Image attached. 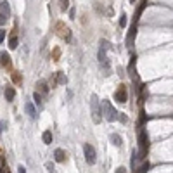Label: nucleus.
<instances>
[{
	"label": "nucleus",
	"instance_id": "1",
	"mask_svg": "<svg viewBox=\"0 0 173 173\" xmlns=\"http://www.w3.org/2000/svg\"><path fill=\"white\" fill-rule=\"evenodd\" d=\"M90 111H92V120L94 123H100L102 121V109H100V100L95 94L90 97Z\"/></svg>",
	"mask_w": 173,
	"mask_h": 173
},
{
	"label": "nucleus",
	"instance_id": "2",
	"mask_svg": "<svg viewBox=\"0 0 173 173\" xmlns=\"http://www.w3.org/2000/svg\"><path fill=\"white\" fill-rule=\"evenodd\" d=\"M100 109H102V114H104V118H106L108 121H114V120H118V111L112 108V104L109 102L108 99L102 100V104H100Z\"/></svg>",
	"mask_w": 173,
	"mask_h": 173
},
{
	"label": "nucleus",
	"instance_id": "3",
	"mask_svg": "<svg viewBox=\"0 0 173 173\" xmlns=\"http://www.w3.org/2000/svg\"><path fill=\"white\" fill-rule=\"evenodd\" d=\"M149 140H147V132L144 128H140V132H138V146H140V156L142 158H146L147 154V147H149Z\"/></svg>",
	"mask_w": 173,
	"mask_h": 173
},
{
	"label": "nucleus",
	"instance_id": "4",
	"mask_svg": "<svg viewBox=\"0 0 173 173\" xmlns=\"http://www.w3.org/2000/svg\"><path fill=\"white\" fill-rule=\"evenodd\" d=\"M83 152H85V161L88 164H95V161H97V154H95V149L94 146H90V144H83Z\"/></svg>",
	"mask_w": 173,
	"mask_h": 173
},
{
	"label": "nucleus",
	"instance_id": "5",
	"mask_svg": "<svg viewBox=\"0 0 173 173\" xmlns=\"http://www.w3.org/2000/svg\"><path fill=\"white\" fill-rule=\"evenodd\" d=\"M114 100L120 104H125L126 100H128V90H126L125 85H120L118 86V90L114 92Z\"/></svg>",
	"mask_w": 173,
	"mask_h": 173
},
{
	"label": "nucleus",
	"instance_id": "6",
	"mask_svg": "<svg viewBox=\"0 0 173 173\" xmlns=\"http://www.w3.org/2000/svg\"><path fill=\"white\" fill-rule=\"evenodd\" d=\"M106 40H100V50H99V62L102 68H106Z\"/></svg>",
	"mask_w": 173,
	"mask_h": 173
},
{
	"label": "nucleus",
	"instance_id": "7",
	"mask_svg": "<svg viewBox=\"0 0 173 173\" xmlns=\"http://www.w3.org/2000/svg\"><path fill=\"white\" fill-rule=\"evenodd\" d=\"M0 64L4 68H9L11 66V57H9V52H0Z\"/></svg>",
	"mask_w": 173,
	"mask_h": 173
},
{
	"label": "nucleus",
	"instance_id": "8",
	"mask_svg": "<svg viewBox=\"0 0 173 173\" xmlns=\"http://www.w3.org/2000/svg\"><path fill=\"white\" fill-rule=\"evenodd\" d=\"M0 14L5 17H11V5H9V2H0Z\"/></svg>",
	"mask_w": 173,
	"mask_h": 173
},
{
	"label": "nucleus",
	"instance_id": "9",
	"mask_svg": "<svg viewBox=\"0 0 173 173\" xmlns=\"http://www.w3.org/2000/svg\"><path fill=\"white\" fill-rule=\"evenodd\" d=\"M54 159H56L57 163H64L66 161V152L62 151V149H56V151H54Z\"/></svg>",
	"mask_w": 173,
	"mask_h": 173
},
{
	"label": "nucleus",
	"instance_id": "10",
	"mask_svg": "<svg viewBox=\"0 0 173 173\" xmlns=\"http://www.w3.org/2000/svg\"><path fill=\"white\" fill-rule=\"evenodd\" d=\"M24 109H26V112L30 114L31 120H35V118H36V109H35V106H33L31 102H26V104H24Z\"/></svg>",
	"mask_w": 173,
	"mask_h": 173
},
{
	"label": "nucleus",
	"instance_id": "11",
	"mask_svg": "<svg viewBox=\"0 0 173 173\" xmlns=\"http://www.w3.org/2000/svg\"><path fill=\"white\" fill-rule=\"evenodd\" d=\"M111 142L114 144L116 147H121V146H123V138H121L120 133H112L111 135Z\"/></svg>",
	"mask_w": 173,
	"mask_h": 173
},
{
	"label": "nucleus",
	"instance_id": "12",
	"mask_svg": "<svg viewBox=\"0 0 173 173\" xmlns=\"http://www.w3.org/2000/svg\"><path fill=\"white\" fill-rule=\"evenodd\" d=\"M14 97H16V90H14V86H7V88H5V99L12 100Z\"/></svg>",
	"mask_w": 173,
	"mask_h": 173
},
{
	"label": "nucleus",
	"instance_id": "13",
	"mask_svg": "<svg viewBox=\"0 0 173 173\" xmlns=\"http://www.w3.org/2000/svg\"><path fill=\"white\" fill-rule=\"evenodd\" d=\"M42 138H43V144H52V132L50 130H45V132H43V135H42Z\"/></svg>",
	"mask_w": 173,
	"mask_h": 173
},
{
	"label": "nucleus",
	"instance_id": "14",
	"mask_svg": "<svg viewBox=\"0 0 173 173\" xmlns=\"http://www.w3.org/2000/svg\"><path fill=\"white\" fill-rule=\"evenodd\" d=\"M36 88H38L42 94H47V92H49V86H47V83H45V82H38V83H36ZM38 90H36V92H38Z\"/></svg>",
	"mask_w": 173,
	"mask_h": 173
},
{
	"label": "nucleus",
	"instance_id": "15",
	"mask_svg": "<svg viewBox=\"0 0 173 173\" xmlns=\"http://www.w3.org/2000/svg\"><path fill=\"white\" fill-rule=\"evenodd\" d=\"M17 43H19L17 36H11V38H9V47H11V50H14V49L17 47Z\"/></svg>",
	"mask_w": 173,
	"mask_h": 173
},
{
	"label": "nucleus",
	"instance_id": "16",
	"mask_svg": "<svg viewBox=\"0 0 173 173\" xmlns=\"http://www.w3.org/2000/svg\"><path fill=\"white\" fill-rule=\"evenodd\" d=\"M57 83H59V85H66V83H68V78L61 73V71L57 73Z\"/></svg>",
	"mask_w": 173,
	"mask_h": 173
},
{
	"label": "nucleus",
	"instance_id": "17",
	"mask_svg": "<svg viewBox=\"0 0 173 173\" xmlns=\"http://www.w3.org/2000/svg\"><path fill=\"white\" fill-rule=\"evenodd\" d=\"M149 168H151V164H149V163H146V164H144V166H142V168L133 170V171H135V173H147V170H149Z\"/></svg>",
	"mask_w": 173,
	"mask_h": 173
},
{
	"label": "nucleus",
	"instance_id": "18",
	"mask_svg": "<svg viewBox=\"0 0 173 173\" xmlns=\"http://www.w3.org/2000/svg\"><path fill=\"white\" fill-rule=\"evenodd\" d=\"M33 99H35V104H36V106H42V95H40L38 92L33 94Z\"/></svg>",
	"mask_w": 173,
	"mask_h": 173
},
{
	"label": "nucleus",
	"instance_id": "19",
	"mask_svg": "<svg viewBox=\"0 0 173 173\" xmlns=\"http://www.w3.org/2000/svg\"><path fill=\"white\" fill-rule=\"evenodd\" d=\"M59 7H61V11H66V9L69 7V0H61V2H59Z\"/></svg>",
	"mask_w": 173,
	"mask_h": 173
},
{
	"label": "nucleus",
	"instance_id": "20",
	"mask_svg": "<svg viewBox=\"0 0 173 173\" xmlns=\"http://www.w3.org/2000/svg\"><path fill=\"white\" fill-rule=\"evenodd\" d=\"M120 26H121V28H125V26H126V14H121V17H120Z\"/></svg>",
	"mask_w": 173,
	"mask_h": 173
},
{
	"label": "nucleus",
	"instance_id": "21",
	"mask_svg": "<svg viewBox=\"0 0 173 173\" xmlns=\"http://www.w3.org/2000/svg\"><path fill=\"white\" fill-rule=\"evenodd\" d=\"M118 120H120L121 123H126V121H128V118H126L123 112H118Z\"/></svg>",
	"mask_w": 173,
	"mask_h": 173
},
{
	"label": "nucleus",
	"instance_id": "22",
	"mask_svg": "<svg viewBox=\"0 0 173 173\" xmlns=\"http://www.w3.org/2000/svg\"><path fill=\"white\" fill-rule=\"evenodd\" d=\"M45 168H47L49 173H52V171H54V164H52V163H47V164H45Z\"/></svg>",
	"mask_w": 173,
	"mask_h": 173
},
{
	"label": "nucleus",
	"instance_id": "23",
	"mask_svg": "<svg viewBox=\"0 0 173 173\" xmlns=\"http://www.w3.org/2000/svg\"><path fill=\"white\" fill-rule=\"evenodd\" d=\"M5 23H7V17H5V16H2V14H0V26H4Z\"/></svg>",
	"mask_w": 173,
	"mask_h": 173
},
{
	"label": "nucleus",
	"instance_id": "24",
	"mask_svg": "<svg viewBox=\"0 0 173 173\" xmlns=\"http://www.w3.org/2000/svg\"><path fill=\"white\" fill-rule=\"evenodd\" d=\"M74 16H76V11L71 9V11H69V19H74Z\"/></svg>",
	"mask_w": 173,
	"mask_h": 173
},
{
	"label": "nucleus",
	"instance_id": "25",
	"mask_svg": "<svg viewBox=\"0 0 173 173\" xmlns=\"http://www.w3.org/2000/svg\"><path fill=\"white\" fill-rule=\"evenodd\" d=\"M114 173H126V168H123V166H120V168H116V171Z\"/></svg>",
	"mask_w": 173,
	"mask_h": 173
},
{
	"label": "nucleus",
	"instance_id": "26",
	"mask_svg": "<svg viewBox=\"0 0 173 173\" xmlns=\"http://www.w3.org/2000/svg\"><path fill=\"white\" fill-rule=\"evenodd\" d=\"M4 38H5V31H4V30H0V43L4 42Z\"/></svg>",
	"mask_w": 173,
	"mask_h": 173
},
{
	"label": "nucleus",
	"instance_id": "27",
	"mask_svg": "<svg viewBox=\"0 0 173 173\" xmlns=\"http://www.w3.org/2000/svg\"><path fill=\"white\" fill-rule=\"evenodd\" d=\"M14 82H16V83H19V82H21V76H19L17 73H14Z\"/></svg>",
	"mask_w": 173,
	"mask_h": 173
},
{
	"label": "nucleus",
	"instance_id": "28",
	"mask_svg": "<svg viewBox=\"0 0 173 173\" xmlns=\"http://www.w3.org/2000/svg\"><path fill=\"white\" fill-rule=\"evenodd\" d=\"M5 125H7L5 121H0V132H4V130H5Z\"/></svg>",
	"mask_w": 173,
	"mask_h": 173
},
{
	"label": "nucleus",
	"instance_id": "29",
	"mask_svg": "<svg viewBox=\"0 0 173 173\" xmlns=\"http://www.w3.org/2000/svg\"><path fill=\"white\" fill-rule=\"evenodd\" d=\"M17 173H26L24 166H17Z\"/></svg>",
	"mask_w": 173,
	"mask_h": 173
},
{
	"label": "nucleus",
	"instance_id": "30",
	"mask_svg": "<svg viewBox=\"0 0 173 173\" xmlns=\"http://www.w3.org/2000/svg\"><path fill=\"white\" fill-rule=\"evenodd\" d=\"M0 173H5V166H4V164L0 166Z\"/></svg>",
	"mask_w": 173,
	"mask_h": 173
},
{
	"label": "nucleus",
	"instance_id": "31",
	"mask_svg": "<svg viewBox=\"0 0 173 173\" xmlns=\"http://www.w3.org/2000/svg\"><path fill=\"white\" fill-rule=\"evenodd\" d=\"M130 4H135V0H130Z\"/></svg>",
	"mask_w": 173,
	"mask_h": 173
},
{
	"label": "nucleus",
	"instance_id": "32",
	"mask_svg": "<svg viewBox=\"0 0 173 173\" xmlns=\"http://www.w3.org/2000/svg\"><path fill=\"white\" fill-rule=\"evenodd\" d=\"M0 166H2V158H0Z\"/></svg>",
	"mask_w": 173,
	"mask_h": 173
}]
</instances>
